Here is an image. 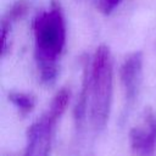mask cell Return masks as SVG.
I'll use <instances>...</instances> for the list:
<instances>
[{
  "label": "cell",
  "mask_w": 156,
  "mask_h": 156,
  "mask_svg": "<svg viewBox=\"0 0 156 156\" xmlns=\"http://www.w3.org/2000/svg\"><path fill=\"white\" fill-rule=\"evenodd\" d=\"M32 28L39 79L41 84L51 85L57 78V62L65 51L67 40L66 21L60 4L52 2L49 9L37 13Z\"/></svg>",
  "instance_id": "cell-1"
},
{
  "label": "cell",
  "mask_w": 156,
  "mask_h": 156,
  "mask_svg": "<svg viewBox=\"0 0 156 156\" xmlns=\"http://www.w3.org/2000/svg\"><path fill=\"white\" fill-rule=\"evenodd\" d=\"M88 72V121L94 132H101L108 121L113 95V62L107 46H99L89 65Z\"/></svg>",
  "instance_id": "cell-2"
},
{
  "label": "cell",
  "mask_w": 156,
  "mask_h": 156,
  "mask_svg": "<svg viewBox=\"0 0 156 156\" xmlns=\"http://www.w3.org/2000/svg\"><path fill=\"white\" fill-rule=\"evenodd\" d=\"M69 101V88H61L50 101L48 108L29 126L26 146L21 156H50L57 123L63 116Z\"/></svg>",
  "instance_id": "cell-3"
},
{
  "label": "cell",
  "mask_w": 156,
  "mask_h": 156,
  "mask_svg": "<svg viewBox=\"0 0 156 156\" xmlns=\"http://www.w3.org/2000/svg\"><path fill=\"white\" fill-rule=\"evenodd\" d=\"M119 82L124 94V101L132 106L140 91L143 82V55L140 52L130 54L119 67Z\"/></svg>",
  "instance_id": "cell-4"
},
{
  "label": "cell",
  "mask_w": 156,
  "mask_h": 156,
  "mask_svg": "<svg viewBox=\"0 0 156 156\" xmlns=\"http://www.w3.org/2000/svg\"><path fill=\"white\" fill-rule=\"evenodd\" d=\"M129 141L132 150L138 156H152L156 149V116L152 111L144 112L139 126L130 129Z\"/></svg>",
  "instance_id": "cell-5"
},
{
  "label": "cell",
  "mask_w": 156,
  "mask_h": 156,
  "mask_svg": "<svg viewBox=\"0 0 156 156\" xmlns=\"http://www.w3.org/2000/svg\"><path fill=\"white\" fill-rule=\"evenodd\" d=\"M10 101L18 108V111L23 115H28L35 106V100L30 94L21 93V91H11L9 94Z\"/></svg>",
  "instance_id": "cell-6"
},
{
  "label": "cell",
  "mask_w": 156,
  "mask_h": 156,
  "mask_svg": "<svg viewBox=\"0 0 156 156\" xmlns=\"http://www.w3.org/2000/svg\"><path fill=\"white\" fill-rule=\"evenodd\" d=\"M27 12H28V4L26 1L21 0V1H17L16 4H13L11 6V9L9 10V13L2 20L9 22V23H13V22L21 20L22 17H24Z\"/></svg>",
  "instance_id": "cell-7"
}]
</instances>
